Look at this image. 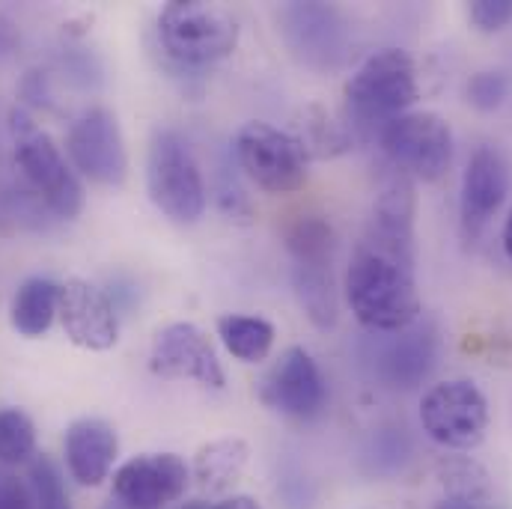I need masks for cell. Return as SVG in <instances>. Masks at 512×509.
<instances>
[{"mask_svg": "<svg viewBox=\"0 0 512 509\" xmlns=\"http://www.w3.org/2000/svg\"><path fill=\"white\" fill-rule=\"evenodd\" d=\"M259 399L265 408L283 417L313 420L328 405V384L307 349L289 346L280 361L265 373L259 384Z\"/></svg>", "mask_w": 512, "mask_h": 509, "instance_id": "8fae6325", "label": "cell"}, {"mask_svg": "<svg viewBox=\"0 0 512 509\" xmlns=\"http://www.w3.org/2000/svg\"><path fill=\"white\" fill-rule=\"evenodd\" d=\"M105 509H128V507H123L120 501H111V504H108V507H105Z\"/></svg>", "mask_w": 512, "mask_h": 509, "instance_id": "836d02e7", "label": "cell"}, {"mask_svg": "<svg viewBox=\"0 0 512 509\" xmlns=\"http://www.w3.org/2000/svg\"><path fill=\"white\" fill-rule=\"evenodd\" d=\"M286 48L313 69H337L349 54V21L328 3H286L277 15Z\"/></svg>", "mask_w": 512, "mask_h": 509, "instance_id": "9c48e42d", "label": "cell"}, {"mask_svg": "<svg viewBox=\"0 0 512 509\" xmlns=\"http://www.w3.org/2000/svg\"><path fill=\"white\" fill-rule=\"evenodd\" d=\"M0 509H36V498L30 483L0 471Z\"/></svg>", "mask_w": 512, "mask_h": 509, "instance_id": "83f0119b", "label": "cell"}, {"mask_svg": "<svg viewBox=\"0 0 512 509\" xmlns=\"http://www.w3.org/2000/svg\"><path fill=\"white\" fill-rule=\"evenodd\" d=\"M510 194V167L501 149L480 146L462 176V224L474 236L480 233Z\"/></svg>", "mask_w": 512, "mask_h": 509, "instance_id": "9a60e30c", "label": "cell"}, {"mask_svg": "<svg viewBox=\"0 0 512 509\" xmlns=\"http://www.w3.org/2000/svg\"><path fill=\"white\" fill-rule=\"evenodd\" d=\"M212 509H262V504L256 498H251V495H233V498L215 504Z\"/></svg>", "mask_w": 512, "mask_h": 509, "instance_id": "f546056e", "label": "cell"}, {"mask_svg": "<svg viewBox=\"0 0 512 509\" xmlns=\"http://www.w3.org/2000/svg\"><path fill=\"white\" fill-rule=\"evenodd\" d=\"M343 96L352 126H379L382 131L390 120L408 114V108L420 99L414 60L402 48L376 51L346 81Z\"/></svg>", "mask_w": 512, "mask_h": 509, "instance_id": "7a4b0ae2", "label": "cell"}, {"mask_svg": "<svg viewBox=\"0 0 512 509\" xmlns=\"http://www.w3.org/2000/svg\"><path fill=\"white\" fill-rule=\"evenodd\" d=\"M158 36L164 51L176 63L209 66L236 51L239 24L224 6L203 0H176L161 9Z\"/></svg>", "mask_w": 512, "mask_h": 509, "instance_id": "277c9868", "label": "cell"}, {"mask_svg": "<svg viewBox=\"0 0 512 509\" xmlns=\"http://www.w3.org/2000/svg\"><path fill=\"white\" fill-rule=\"evenodd\" d=\"M176 509H212L206 501H191V504H182V507Z\"/></svg>", "mask_w": 512, "mask_h": 509, "instance_id": "d6a6232c", "label": "cell"}, {"mask_svg": "<svg viewBox=\"0 0 512 509\" xmlns=\"http://www.w3.org/2000/svg\"><path fill=\"white\" fill-rule=\"evenodd\" d=\"M30 489L36 498V509H72L69 495L63 489V480H60V471L48 456H39L30 465Z\"/></svg>", "mask_w": 512, "mask_h": 509, "instance_id": "d4e9b609", "label": "cell"}, {"mask_svg": "<svg viewBox=\"0 0 512 509\" xmlns=\"http://www.w3.org/2000/svg\"><path fill=\"white\" fill-rule=\"evenodd\" d=\"M438 477L447 498L468 501L477 509H495V489L483 465L471 459H444L438 465Z\"/></svg>", "mask_w": 512, "mask_h": 509, "instance_id": "7402d4cb", "label": "cell"}, {"mask_svg": "<svg viewBox=\"0 0 512 509\" xmlns=\"http://www.w3.org/2000/svg\"><path fill=\"white\" fill-rule=\"evenodd\" d=\"M218 337L227 346V352L233 358H239L242 364H259L271 355L277 331L262 316L224 313V316H218Z\"/></svg>", "mask_w": 512, "mask_h": 509, "instance_id": "44dd1931", "label": "cell"}, {"mask_svg": "<svg viewBox=\"0 0 512 509\" xmlns=\"http://www.w3.org/2000/svg\"><path fill=\"white\" fill-rule=\"evenodd\" d=\"M63 453H66V468L81 486H102L117 462L120 453V438L111 423L99 417H81L66 429L63 438Z\"/></svg>", "mask_w": 512, "mask_h": 509, "instance_id": "2e32d148", "label": "cell"}, {"mask_svg": "<svg viewBox=\"0 0 512 509\" xmlns=\"http://www.w3.org/2000/svg\"><path fill=\"white\" fill-rule=\"evenodd\" d=\"M66 155L72 167L96 185H123L128 176L126 140L117 117L108 108H90L66 134Z\"/></svg>", "mask_w": 512, "mask_h": 509, "instance_id": "30bf717a", "label": "cell"}, {"mask_svg": "<svg viewBox=\"0 0 512 509\" xmlns=\"http://www.w3.org/2000/svg\"><path fill=\"white\" fill-rule=\"evenodd\" d=\"M468 102L477 111H498L510 96V78L504 72H477L468 81Z\"/></svg>", "mask_w": 512, "mask_h": 509, "instance_id": "484cf974", "label": "cell"}, {"mask_svg": "<svg viewBox=\"0 0 512 509\" xmlns=\"http://www.w3.org/2000/svg\"><path fill=\"white\" fill-rule=\"evenodd\" d=\"M382 149L396 170L435 182L447 173L453 161V131L450 123L432 111L402 114L379 131Z\"/></svg>", "mask_w": 512, "mask_h": 509, "instance_id": "ba28073f", "label": "cell"}, {"mask_svg": "<svg viewBox=\"0 0 512 509\" xmlns=\"http://www.w3.org/2000/svg\"><path fill=\"white\" fill-rule=\"evenodd\" d=\"M221 179H224V185H221V206H224V212H227V215H233V218H239V215H251L248 197L242 194V188H239L236 176H233V182H230V167H224Z\"/></svg>", "mask_w": 512, "mask_h": 509, "instance_id": "f1b7e54d", "label": "cell"}, {"mask_svg": "<svg viewBox=\"0 0 512 509\" xmlns=\"http://www.w3.org/2000/svg\"><path fill=\"white\" fill-rule=\"evenodd\" d=\"M504 251L512 259V212L510 218H507V224H504Z\"/></svg>", "mask_w": 512, "mask_h": 509, "instance_id": "1f68e13d", "label": "cell"}, {"mask_svg": "<svg viewBox=\"0 0 512 509\" xmlns=\"http://www.w3.org/2000/svg\"><path fill=\"white\" fill-rule=\"evenodd\" d=\"M149 367L161 379H194L215 390L227 384V373L212 340L194 322H173L161 328L152 343Z\"/></svg>", "mask_w": 512, "mask_h": 509, "instance_id": "7c38bea8", "label": "cell"}, {"mask_svg": "<svg viewBox=\"0 0 512 509\" xmlns=\"http://www.w3.org/2000/svg\"><path fill=\"white\" fill-rule=\"evenodd\" d=\"M36 456V426L21 408L0 411V465L15 468Z\"/></svg>", "mask_w": 512, "mask_h": 509, "instance_id": "603a6c76", "label": "cell"}, {"mask_svg": "<svg viewBox=\"0 0 512 509\" xmlns=\"http://www.w3.org/2000/svg\"><path fill=\"white\" fill-rule=\"evenodd\" d=\"M60 307V286L48 277H30L18 286L15 298H12V328L21 337H42L48 334L54 316Z\"/></svg>", "mask_w": 512, "mask_h": 509, "instance_id": "ffe728a7", "label": "cell"}, {"mask_svg": "<svg viewBox=\"0 0 512 509\" xmlns=\"http://www.w3.org/2000/svg\"><path fill=\"white\" fill-rule=\"evenodd\" d=\"M295 137H298V143L304 146L307 158H310V155H316V158H331V155H337V152H343V149L349 146L346 131L337 126V123H331L328 114H325L322 108H316V105H310V108L304 111V117H301V134H295Z\"/></svg>", "mask_w": 512, "mask_h": 509, "instance_id": "cb8c5ba5", "label": "cell"}, {"mask_svg": "<svg viewBox=\"0 0 512 509\" xmlns=\"http://www.w3.org/2000/svg\"><path fill=\"white\" fill-rule=\"evenodd\" d=\"M468 15L483 33H498L512 21V0H477Z\"/></svg>", "mask_w": 512, "mask_h": 509, "instance_id": "4316f807", "label": "cell"}, {"mask_svg": "<svg viewBox=\"0 0 512 509\" xmlns=\"http://www.w3.org/2000/svg\"><path fill=\"white\" fill-rule=\"evenodd\" d=\"M251 462V447L245 438L227 435L203 444L194 456V480L203 492L209 495H227L245 474Z\"/></svg>", "mask_w": 512, "mask_h": 509, "instance_id": "ac0fdd59", "label": "cell"}, {"mask_svg": "<svg viewBox=\"0 0 512 509\" xmlns=\"http://www.w3.org/2000/svg\"><path fill=\"white\" fill-rule=\"evenodd\" d=\"M420 426L447 450H474L483 444L489 429V402L468 379L435 384L420 402Z\"/></svg>", "mask_w": 512, "mask_h": 509, "instance_id": "52a82bcc", "label": "cell"}, {"mask_svg": "<svg viewBox=\"0 0 512 509\" xmlns=\"http://www.w3.org/2000/svg\"><path fill=\"white\" fill-rule=\"evenodd\" d=\"M435 364V334L429 328H405L396 331L393 340L376 358V370L390 387H414L420 384Z\"/></svg>", "mask_w": 512, "mask_h": 509, "instance_id": "e0dca14e", "label": "cell"}, {"mask_svg": "<svg viewBox=\"0 0 512 509\" xmlns=\"http://www.w3.org/2000/svg\"><path fill=\"white\" fill-rule=\"evenodd\" d=\"M146 188L155 209L176 224H197L206 212V182L191 146L170 128H158L146 155Z\"/></svg>", "mask_w": 512, "mask_h": 509, "instance_id": "3957f363", "label": "cell"}, {"mask_svg": "<svg viewBox=\"0 0 512 509\" xmlns=\"http://www.w3.org/2000/svg\"><path fill=\"white\" fill-rule=\"evenodd\" d=\"M435 509H477L474 504H468V501H459V498H444L441 504Z\"/></svg>", "mask_w": 512, "mask_h": 509, "instance_id": "4dcf8cb0", "label": "cell"}, {"mask_svg": "<svg viewBox=\"0 0 512 509\" xmlns=\"http://www.w3.org/2000/svg\"><path fill=\"white\" fill-rule=\"evenodd\" d=\"M334 259H304L292 262V283L295 295L307 313V319L316 328H334L337 325V292H334Z\"/></svg>", "mask_w": 512, "mask_h": 509, "instance_id": "d6986e66", "label": "cell"}, {"mask_svg": "<svg viewBox=\"0 0 512 509\" xmlns=\"http://www.w3.org/2000/svg\"><path fill=\"white\" fill-rule=\"evenodd\" d=\"M12 134H15V164L30 182V188L45 200V206L57 218H78L84 209V185L75 167L66 161L60 146L36 126L27 114H12Z\"/></svg>", "mask_w": 512, "mask_h": 509, "instance_id": "5b68a950", "label": "cell"}, {"mask_svg": "<svg viewBox=\"0 0 512 509\" xmlns=\"http://www.w3.org/2000/svg\"><path fill=\"white\" fill-rule=\"evenodd\" d=\"M236 164L265 194H292L307 182V152L295 134L248 123L236 134Z\"/></svg>", "mask_w": 512, "mask_h": 509, "instance_id": "8992f818", "label": "cell"}, {"mask_svg": "<svg viewBox=\"0 0 512 509\" xmlns=\"http://www.w3.org/2000/svg\"><path fill=\"white\" fill-rule=\"evenodd\" d=\"M414 209L417 200L411 176L393 167L379 188L370 227L346 271L349 307L373 334H396L420 319L414 277Z\"/></svg>", "mask_w": 512, "mask_h": 509, "instance_id": "6da1fadb", "label": "cell"}, {"mask_svg": "<svg viewBox=\"0 0 512 509\" xmlns=\"http://www.w3.org/2000/svg\"><path fill=\"white\" fill-rule=\"evenodd\" d=\"M57 313H60L66 337L75 346L90 349V352H108L111 346H117V334H120L117 313L99 286H93L81 277L66 280L60 286Z\"/></svg>", "mask_w": 512, "mask_h": 509, "instance_id": "5bb4252c", "label": "cell"}, {"mask_svg": "<svg viewBox=\"0 0 512 509\" xmlns=\"http://www.w3.org/2000/svg\"><path fill=\"white\" fill-rule=\"evenodd\" d=\"M191 471L176 453H143L114 474V501L128 509H161L176 504L188 489Z\"/></svg>", "mask_w": 512, "mask_h": 509, "instance_id": "4fadbf2b", "label": "cell"}]
</instances>
